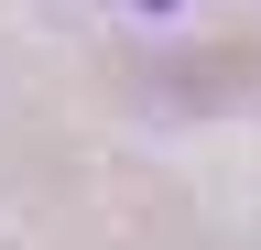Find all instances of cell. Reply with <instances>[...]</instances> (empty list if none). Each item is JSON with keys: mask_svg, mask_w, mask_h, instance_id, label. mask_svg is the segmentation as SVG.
I'll return each mask as SVG.
<instances>
[{"mask_svg": "<svg viewBox=\"0 0 261 250\" xmlns=\"http://www.w3.org/2000/svg\"><path fill=\"white\" fill-rule=\"evenodd\" d=\"M130 11H174V0H130Z\"/></svg>", "mask_w": 261, "mask_h": 250, "instance_id": "cell-1", "label": "cell"}]
</instances>
